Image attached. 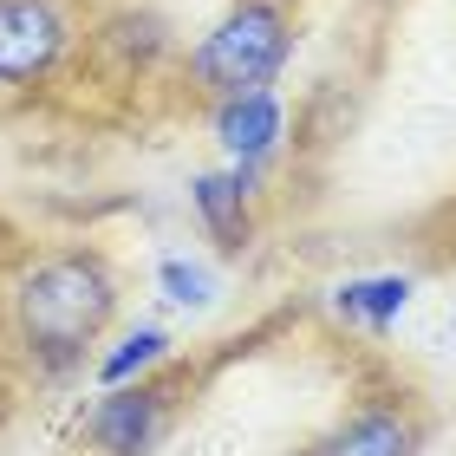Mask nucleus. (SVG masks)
Listing matches in <instances>:
<instances>
[{"label": "nucleus", "instance_id": "f257e3e1", "mask_svg": "<svg viewBox=\"0 0 456 456\" xmlns=\"http://www.w3.org/2000/svg\"><path fill=\"white\" fill-rule=\"evenodd\" d=\"M118 314V281L98 255H53L13 281V320L39 359H78Z\"/></svg>", "mask_w": 456, "mask_h": 456}, {"label": "nucleus", "instance_id": "f03ea898", "mask_svg": "<svg viewBox=\"0 0 456 456\" xmlns=\"http://www.w3.org/2000/svg\"><path fill=\"white\" fill-rule=\"evenodd\" d=\"M287 46H294V33H287V13L274 0H241V7L190 53V72L202 78V92L241 98V92H261L267 78L287 66Z\"/></svg>", "mask_w": 456, "mask_h": 456}, {"label": "nucleus", "instance_id": "7ed1b4c3", "mask_svg": "<svg viewBox=\"0 0 456 456\" xmlns=\"http://www.w3.org/2000/svg\"><path fill=\"white\" fill-rule=\"evenodd\" d=\"M72 20L59 0H0V86H33L59 66Z\"/></svg>", "mask_w": 456, "mask_h": 456}, {"label": "nucleus", "instance_id": "20e7f679", "mask_svg": "<svg viewBox=\"0 0 456 456\" xmlns=\"http://www.w3.org/2000/svg\"><path fill=\"white\" fill-rule=\"evenodd\" d=\"M163 437V391L151 385H105V398L86 411V450L92 456H151Z\"/></svg>", "mask_w": 456, "mask_h": 456}, {"label": "nucleus", "instance_id": "39448f33", "mask_svg": "<svg viewBox=\"0 0 456 456\" xmlns=\"http://www.w3.org/2000/svg\"><path fill=\"white\" fill-rule=\"evenodd\" d=\"M216 137H222V151L235 157V163H267L281 151V137H287V111H281V98L274 92H241V98H222V111H216Z\"/></svg>", "mask_w": 456, "mask_h": 456}, {"label": "nucleus", "instance_id": "423d86ee", "mask_svg": "<svg viewBox=\"0 0 456 456\" xmlns=\"http://www.w3.org/2000/svg\"><path fill=\"white\" fill-rule=\"evenodd\" d=\"M424 424L398 404H371L359 418H346L333 437L320 444V456H418Z\"/></svg>", "mask_w": 456, "mask_h": 456}, {"label": "nucleus", "instance_id": "0eeeda50", "mask_svg": "<svg viewBox=\"0 0 456 456\" xmlns=\"http://www.w3.org/2000/svg\"><path fill=\"white\" fill-rule=\"evenodd\" d=\"M255 170H261V163L209 170V176H196V190H190L202 228H209L222 248H241V241H248V196H255Z\"/></svg>", "mask_w": 456, "mask_h": 456}, {"label": "nucleus", "instance_id": "6e6552de", "mask_svg": "<svg viewBox=\"0 0 456 456\" xmlns=\"http://www.w3.org/2000/svg\"><path fill=\"white\" fill-rule=\"evenodd\" d=\"M333 306L346 320H365V326H385L411 306V274H365V281H346L339 294H333Z\"/></svg>", "mask_w": 456, "mask_h": 456}, {"label": "nucleus", "instance_id": "1a4fd4ad", "mask_svg": "<svg viewBox=\"0 0 456 456\" xmlns=\"http://www.w3.org/2000/svg\"><path fill=\"white\" fill-rule=\"evenodd\" d=\"M157 359H170V333H157V326H137V333H124L105 359H98V385H131L137 371H151Z\"/></svg>", "mask_w": 456, "mask_h": 456}, {"label": "nucleus", "instance_id": "9d476101", "mask_svg": "<svg viewBox=\"0 0 456 456\" xmlns=\"http://www.w3.org/2000/svg\"><path fill=\"white\" fill-rule=\"evenodd\" d=\"M157 287H163V300H170V306H190V314L216 306V294H222L216 274H209L202 261H190V255H170V261H163V267H157Z\"/></svg>", "mask_w": 456, "mask_h": 456}]
</instances>
